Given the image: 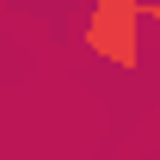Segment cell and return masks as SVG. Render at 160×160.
Returning <instances> with one entry per match:
<instances>
[{
    "instance_id": "7a4b0ae2",
    "label": "cell",
    "mask_w": 160,
    "mask_h": 160,
    "mask_svg": "<svg viewBox=\"0 0 160 160\" xmlns=\"http://www.w3.org/2000/svg\"><path fill=\"white\" fill-rule=\"evenodd\" d=\"M142 25L154 31V49H160V0H142Z\"/></svg>"
},
{
    "instance_id": "6da1fadb",
    "label": "cell",
    "mask_w": 160,
    "mask_h": 160,
    "mask_svg": "<svg viewBox=\"0 0 160 160\" xmlns=\"http://www.w3.org/2000/svg\"><path fill=\"white\" fill-rule=\"evenodd\" d=\"M142 0H99L86 19H80V43L92 49L99 62H111V68H123V74H136L142 68Z\"/></svg>"
}]
</instances>
